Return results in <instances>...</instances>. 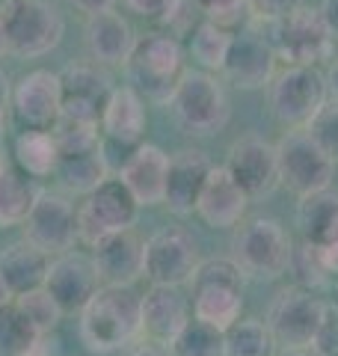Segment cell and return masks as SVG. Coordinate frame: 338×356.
Masks as SVG:
<instances>
[{"label": "cell", "instance_id": "obj_1", "mask_svg": "<svg viewBox=\"0 0 338 356\" xmlns=\"http://www.w3.org/2000/svg\"><path fill=\"white\" fill-rule=\"evenodd\" d=\"M143 339V294L134 285H101L81 312V341L89 353L107 356Z\"/></svg>", "mask_w": 338, "mask_h": 356}, {"label": "cell", "instance_id": "obj_2", "mask_svg": "<svg viewBox=\"0 0 338 356\" xmlns=\"http://www.w3.org/2000/svg\"><path fill=\"white\" fill-rule=\"evenodd\" d=\"M128 81L145 102L169 104L184 74V48L178 36L166 30H152L137 39L125 63Z\"/></svg>", "mask_w": 338, "mask_h": 356}, {"label": "cell", "instance_id": "obj_3", "mask_svg": "<svg viewBox=\"0 0 338 356\" xmlns=\"http://www.w3.org/2000/svg\"><path fill=\"white\" fill-rule=\"evenodd\" d=\"M243 280L246 273L232 259H208L199 261L190 288H193V318L217 330H229L241 321L243 312Z\"/></svg>", "mask_w": 338, "mask_h": 356}, {"label": "cell", "instance_id": "obj_4", "mask_svg": "<svg viewBox=\"0 0 338 356\" xmlns=\"http://www.w3.org/2000/svg\"><path fill=\"white\" fill-rule=\"evenodd\" d=\"M294 241L273 217H252L232 241V261L255 280H279L291 270Z\"/></svg>", "mask_w": 338, "mask_h": 356}, {"label": "cell", "instance_id": "obj_5", "mask_svg": "<svg viewBox=\"0 0 338 356\" xmlns=\"http://www.w3.org/2000/svg\"><path fill=\"white\" fill-rule=\"evenodd\" d=\"M0 21L9 36V51L21 60L51 54L65 33L63 13L51 0H3Z\"/></svg>", "mask_w": 338, "mask_h": 356}, {"label": "cell", "instance_id": "obj_6", "mask_svg": "<svg viewBox=\"0 0 338 356\" xmlns=\"http://www.w3.org/2000/svg\"><path fill=\"white\" fill-rule=\"evenodd\" d=\"M169 104L175 110L178 125L187 134H193V137L220 134L229 125V116H232L229 95H225L220 77L202 69H184Z\"/></svg>", "mask_w": 338, "mask_h": 356}, {"label": "cell", "instance_id": "obj_7", "mask_svg": "<svg viewBox=\"0 0 338 356\" xmlns=\"http://www.w3.org/2000/svg\"><path fill=\"white\" fill-rule=\"evenodd\" d=\"M330 102L326 74L318 65H285L270 81V110L288 131H303Z\"/></svg>", "mask_w": 338, "mask_h": 356}, {"label": "cell", "instance_id": "obj_8", "mask_svg": "<svg viewBox=\"0 0 338 356\" xmlns=\"http://www.w3.org/2000/svg\"><path fill=\"white\" fill-rule=\"evenodd\" d=\"M137 217H140V202L134 199V193L122 184L119 175L107 178L92 193H86L81 208H77V243L92 250L104 238L116 235V232L134 229Z\"/></svg>", "mask_w": 338, "mask_h": 356}, {"label": "cell", "instance_id": "obj_9", "mask_svg": "<svg viewBox=\"0 0 338 356\" xmlns=\"http://www.w3.org/2000/svg\"><path fill=\"white\" fill-rule=\"evenodd\" d=\"M258 24V21H255ZM267 39L276 48V57L288 65H321L332 57V36L326 30L321 9L297 6L279 21H267Z\"/></svg>", "mask_w": 338, "mask_h": 356}, {"label": "cell", "instance_id": "obj_10", "mask_svg": "<svg viewBox=\"0 0 338 356\" xmlns=\"http://www.w3.org/2000/svg\"><path fill=\"white\" fill-rule=\"evenodd\" d=\"M276 161H279V184H285L291 193L309 196L318 191H330L335 161L309 137L306 128L288 131L276 143Z\"/></svg>", "mask_w": 338, "mask_h": 356}, {"label": "cell", "instance_id": "obj_11", "mask_svg": "<svg viewBox=\"0 0 338 356\" xmlns=\"http://www.w3.org/2000/svg\"><path fill=\"white\" fill-rule=\"evenodd\" d=\"M323 312H326V303L318 294L309 291V288L291 285L285 291H279L276 300L270 303L267 327L273 332L279 348L285 350L312 348V339L321 327Z\"/></svg>", "mask_w": 338, "mask_h": 356}, {"label": "cell", "instance_id": "obj_12", "mask_svg": "<svg viewBox=\"0 0 338 356\" xmlns=\"http://www.w3.org/2000/svg\"><path fill=\"white\" fill-rule=\"evenodd\" d=\"M199 243L184 226H166L145 241V280L152 285H190L199 267Z\"/></svg>", "mask_w": 338, "mask_h": 356}, {"label": "cell", "instance_id": "obj_13", "mask_svg": "<svg viewBox=\"0 0 338 356\" xmlns=\"http://www.w3.org/2000/svg\"><path fill=\"white\" fill-rule=\"evenodd\" d=\"M276 48L270 44L261 24H252L241 33H234L229 57L223 65V77L238 89H264L276 77Z\"/></svg>", "mask_w": 338, "mask_h": 356}, {"label": "cell", "instance_id": "obj_14", "mask_svg": "<svg viewBox=\"0 0 338 356\" xmlns=\"http://www.w3.org/2000/svg\"><path fill=\"white\" fill-rule=\"evenodd\" d=\"M63 86V119L86 122L101 128V113L113 95V81L98 63H72L60 72Z\"/></svg>", "mask_w": 338, "mask_h": 356}, {"label": "cell", "instance_id": "obj_15", "mask_svg": "<svg viewBox=\"0 0 338 356\" xmlns=\"http://www.w3.org/2000/svg\"><path fill=\"white\" fill-rule=\"evenodd\" d=\"M21 226H24V241L48 252L51 259L60 252H69L77 243V211L60 193L42 191Z\"/></svg>", "mask_w": 338, "mask_h": 356}, {"label": "cell", "instance_id": "obj_16", "mask_svg": "<svg viewBox=\"0 0 338 356\" xmlns=\"http://www.w3.org/2000/svg\"><path fill=\"white\" fill-rule=\"evenodd\" d=\"M42 288L56 300V306L63 309V315H81L83 306L101 288L92 255H83V252H74V250L54 255Z\"/></svg>", "mask_w": 338, "mask_h": 356}, {"label": "cell", "instance_id": "obj_17", "mask_svg": "<svg viewBox=\"0 0 338 356\" xmlns=\"http://www.w3.org/2000/svg\"><path fill=\"white\" fill-rule=\"evenodd\" d=\"M15 119L33 131H54L63 116V86L60 74L51 69H33L13 86Z\"/></svg>", "mask_w": 338, "mask_h": 356}, {"label": "cell", "instance_id": "obj_18", "mask_svg": "<svg viewBox=\"0 0 338 356\" xmlns=\"http://www.w3.org/2000/svg\"><path fill=\"white\" fill-rule=\"evenodd\" d=\"M223 166L243 187V193L250 199L273 193L279 184L276 146L267 143L264 137H241L238 143H232L229 158H225Z\"/></svg>", "mask_w": 338, "mask_h": 356}, {"label": "cell", "instance_id": "obj_19", "mask_svg": "<svg viewBox=\"0 0 338 356\" xmlns=\"http://www.w3.org/2000/svg\"><path fill=\"white\" fill-rule=\"evenodd\" d=\"M190 318H193V309L182 285H152L143 294V339H149L152 344L169 348Z\"/></svg>", "mask_w": 338, "mask_h": 356}, {"label": "cell", "instance_id": "obj_20", "mask_svg": "<svg viewBox=\"0 0 338 356\" xmlns=\"http://www.w3.org/2000/svg\"><path fill=\"white\" fill-rule=\"evenodd\" d=\"M92 264L101 285H134L145 276V241L134 229L116 232L92 247Z\"/></svg>", "mask_w": 338, "mask_h": 356}, {"label": "cell", "instance_id": "obj_21", "mask_svg": "<svg viewBox=\"0 0 338 356\" xmlns=\"http://www.w3.org/2000/svg\"><path fill=\"white\" fill-rule=\"evenodd\" d=\"M246 208H250V196L243 193V187L229 175L225 166L214 163L196 202V214L202 222L211 229H234L243 220Z\"/></svg>", "mask_w": 338, "mask_h": 356}, {"label": "cell", "instance_id": "obj_22", "mask_svg": "<svg viewBox=\"0 0 338 356\" xmlns=\"http://www.w3.org/2000/svg\"><path fill=\"white\" fill-rule=\"evenodd\" d=\"M166 172H169V154L154 146V143H140L137 149H131L119 170L122 184L134 193V199L140 202V208L163 205L166 193Z\"/></svg>", "mask_w": 338, "mask_h": 356}, {"label": "cell", "instance_id": "obj_23", "mask_svg": "<svg viewBox=\"0 0 338 356\" xmlns=\"http://www.w3.org/2000/svg\"><path fill=\"white\" fill-rule=\"evenodd\" d=\"M211 166H214L211 158L202 149H182L169 158L163 205L172 211L175 217H187L196 211L199 193H202V187H205Z\"/></svg>", "mask_w": 338, "mask_h": 356}, {"label": "cell", "instance_id": "obj_24", "mask_svg": "<svg viewBox=\"0 0 338 356\" xmlns=\"http://www.w3.org/2000/svg\"><path fill=\"white\" fill-rule=\"evenodd\" d=\"M101 134L104 140L116 143L122 149H137L145 134V98L128 86H116L110 102L101 113Z\"/></svg>", "mask_w": 338, "mask_h": 356}, {"label": "cell", "instance_id": "obj_25", "mask_svg": "<svg viewBox=\"0 0 338 356\" xmlns=\"http://www.w3.org/2000/svg\"><path fill=\"white\" fill-rule=\"evenodd\" d=\"M137 36L125 15H119L116 9L110 13L89 15L86 21V51L92 63L98 65H125Z\"/></svg>", "mask_w": 338, "mask_h": 356}, {"label": "cell", "instance_id": "obj_26", "mask_svg": "<svg viewBox=\"0 0 338 356\" xmlns=\"http://www.w3.org/2000/svg\"><path fill=\"white\" fill-rule=\"evenodd\" d=\"M48 264H51V255L42 252L39 247H33L30 241H15L0 252V276L13 288L15 297L33 291V288H42L45 276H48Z\"/></svg>", "mask_w": 338, "mask_h": 356}, {"label": "cell", "instance_id": "obj_27", "mask_svg": "<svg viewBox=\"0 0 338 356\" xmlns=\"http://www.w3.org/2000/svg\"><path fill=\"white\" fill-rule=\"evenodd\" d=\"M56 178L69 193H92L101 181L110 178L107 154L101 146L92 149H77V152H60V163H56Z\"/></svg>", "mask_w": 338, "mask_h": 356}, {"label": "cell", "instance_id": "obj_28", "mask_svg": "<svg viewBox=\"0 0 338 356\" xmlns=\"http://www.w3.org/2000/svg\"><path fill=\"white\" fill-rule=\"evenodd\" d=\"M39 193L42 191L33 184L30 175L0 158V229L21 226Z\"/></svg>", "mask_w": 338, "mask_h": 356}, {"label": "cell", "instance_id": "obj_29", "mask_svg": "<svg viewBox=\"0 0 338 356\" xmlns=\"http://www.w3.org/2000/svg\"><path fill=\"white\" fill-rule=\"evenodd\" d=\"M15 166L30 178H51L60 163V146L54 131H33L24 128L13 143Z\"/></svg>", "mask_w": 338, "mask_h": 356}, {"label": "cell", "instance_id": "obj_30", "mask_svg": "<svg viewBox=\"0 0 338 356\" xmlns=\"http://www.w3.org/2000/svg\"><path fill=\"white\" fill-rule=\"evenodd\" d=\"M190 42H187V51L193 63L199 65L202 72H223L225 65V57H229V48H232V39L234 33L225 27V24H217V21H199V24L187 33Z\"/></svg>", "mask_w": 338, "mask_h": 356}, {"label": "cell", "instance_id": "obj_31", "mask_svg": "<svg viewBox=\"0 0 338 356\" xmlns=\"http://www.w3.org/2000/svg\"><path fill=\"white\" fill-rule=\"evenodd\" d=\"M276 339L267 321L241 318L225 330V356H276Z\"/></svg>", "mask_w": 338, "mask_h": 356}, {"label": "cell", "instance_id": "obj_32", "mask_svg": "<svg viewBox=\"0 0 338 356\" xmlns=\"http://www.w3.org/2000/svg\"><path fill=\"white\" fill-rule=\"evenodd\" d=\"M166 350L169 356H225V332L190 318Z\"/></svg>", "mask_w": 338, "mask_h": 356}, {"label": "cell", "instance_id": "obj_33", "mask_svg": "<svg viewBox=\"0 0 338 356\" xmlns=\"http://www.w3.org/2000/svg\"><path fill=\"white\" fill-rule=\"evenodd\" d=\"M338 211V193L332 191H318L309 196H300L297 208V222L306 232V241H318L323 235V229L330 226V220Z\"/></svg>", "mask_w": 338, "mask_h": 356}, {"label": "cell", "instance_id": "obj_34", "mask_svg": "<svg viewBox=\"0 0 338 356\" xmlns=\"http://www.w3.org/2000/svg\"><path fill=\"white\" fill-rule=\"evenodd\" d=\"M13 303L21 315L30 321V327L36 332H54L56 324L63 321V309L56 306V300L45 291V288H33V291L18 294Z\"/></svg>", "mask_w": 338, "mask_h": 356}, {"label": "cell", "instance_id": "obj_35", "mask_svg": "<svg viewBox=\"0 0 338 356\" xmlns=\"http://www.w3.org/2000/svg\"><path fill=\"white\" fill-rule=\"evenodd\" d=\"M291 270L297 273V285L309 288V291L330 285V280L335 276L330 267H326L323 255H321V250H318V243L314 241H303L300 247H294V255H291Z\"/></svg>", "mask_w": 338, "mask_h": 356}, {"label": "cell", "instance_id": "obj_36", "mask_svg": "<svg viewBox=\"0 0 338 356\" xmlns=\"http://www.w3.org/2000/svg\"><path fill=\"white\" fill-rule=\"evenodd\" d=\"M39 332L30 327V321L13 306L0 309V356H21Z\"/></svg>", "mask_w": 338, "mask_h": 356}, {"label": "cell", "instance_id": "obj_37", "mask_svg": "<svg viewBox=\"0 0 338 356\" xmlns=\"http://www.w3.org/2000/svg\"><path fill=\"white\" fill-rule=\"evenodd\" d=\"M306 131L332 161H338V102L330 98V102L318 110V116L306 125Z\"/></svg>", "mask_w": 338, "mask_h": 356}, {"label": "cell", "instance_id": "obj_38", "mask_svg": "<svg viewBox=\"0 0 338 356\" xmlns=\"http://www.w3.org/2000/svg\"><path fill=\"white\" fill-rule=\"evenodd\" d=\"M314 356H338V306H326L321 327L312 339Z\"/></svg>", "mask_w": 338, "mask_h": 356}, {"label": "cell", "instance_id": "obj_39", "mask_svg": "<svg viewBox=\"0 0 338 356\" xmlns=\"http://www.w3.org/2000/svg\"><path fill=\"white\" fill-rule=\"evenodd\" d=\"M297 6H303V0H246V13H250L258 24L285 18L288 13H294Z\"/></svg>", "mask_w": 338, "mask_h": 356}, {"label": "cell", "instance_id": "obj_40", "mask_svg": "<svg viewBox=\"0 0 338 356\" xmlns=\"http://www.w3.org/2000/svg\"><path fill=\"white\" fill-rule=\"evenodd\" d=\"M196 6L202 9V15L217 24H229L241 13H246V0H196Z\"/></svg>", "mask_w": 338, "mask_h": 356}, {"label": "cell", "instance_id": "obj_41", "mask_svg": "<svg viewBox=\"0 0 338 356\" xmlns=\"http://www.w3.org/2000/svg\"><path fill=\"white\" fill-rule=\"evenodd\" d=\"M314 243H318V250L323 255L326 267H330L332 273H338V211H335V217L330 220V226L323 229V235L314 241Z\"/></svg>", "mask_w": 338, "mask_h": 356}, {"label": "cell", "instance_id": "obj_42", "mask_svg": "<svg viewBox=\"0 0 338 356\" xmlns=\"http://www.w3.org/2000/svg\"><path fill=\"white\" fill-rule=\"evenodd\" d=\"M21 356H63V344H60L56 330L54 332H39L36 341H33Z\"/></svg>", "mask_w": 338, "mask_h": 356}, {"label": "cell", "instance_id": "obj_43", "mask_svg": "<svg viewBox=\"0 0 338 356\" xmlns=\"http://www.w3.org/2000/svg\"><path fill=\"white\" fill-rule=\"evenodd\" d=\"M122 3H125V9H131V13L157 21V15H161L166 6V0H122Z\"/></svg>", "mask_w": 338, "mask_h": 356}, {"label": "cell", "instance_id": "obj_44", "mask_svg": "<svg viewBox=\"0 0 338 356\" xmlns=\"http://www.w3.org/2000/svg\"><path fill=\"white\" fill-rule=\"evenodd\" d=\"M321 18H323L326 30H330L332 42H338V0H323V6H321Z\"/></svg>", "mask_w": 338, "mask_h": 356}, {"label": "cell", "instance_id": "obj_45", "mask_svg": "<svg viewBox=\"0 0 338 356\" xmlns=\"http://www.w3.org/2000/svg\"><path fill=\"white\" fill-rule=\"evenodd\" d=\"M72 3L86 15H98V13H110V9H116V0H72Z\"/></svg>", "mask_w": 338, "mask_h": 356}, {"label": "cell", "instance_id": "obj_46", "mask_svg": "<svg viewBox=\"0 0 338 356\" xmlns=\"http://www.w3.org/2000/svg\"><path fill=\"white\" fill-rule=\"evenodd\" d=\"M125 356H169L166 348H161V344H134V348L125 350Z\"/></svg>", "mask_w": 338, "mask_h": 356}, {"label": "cell", "instance_id": "obj_47", "mask_svg": "<svg viewBox=\"0 0 338 356\" xmlns=\"http://www.w3.org/2000/svg\"><path fill=\"white\" fill-rule=\"evenodd\" d=\"M9 102H13V83H9V74L0 65V110H6Z\"/></svg>", "mask_w": 338, "mask_h": 356}, {"label": "cell", "instance_id": "obj_48", "mask_svg": "<svg viewBox=\"0 0 338 356\" xmlns=\"http://www.w3.org/2000/svg\"><path fill=\"white\" fill-rule=\"evenodd\" d=\"M326 89H330L332 102H338V60L330 65V72H326Z\"/></svg>", "mask_w": 338, "mask_h": 356}, {"label": "cell", "instance_id": "obj_49", "mask_svg": "<svg viewBox=\"0 0 338 356\" xmlns=\"http://www.w3.org/2000/svg\"><path fill=\"white\" fill-rule=\"evenodd\" d=\"M13 300H15V294H13V288H9V285L3 282V276H0V309L13 306Z\"/></svg>", "mask_w": 338, "mask_h": 356}, {"label": "cell", "instance_id": "obj_50", "mask_svg": "<svg viewBox=\"0 0 338 356\" xmlns=\"http://www.w3.org/2000/svg\"><path fill=\"white\" fill-rule=\"evenodd\" d=\"M6 54H13V51H9V36H6V27H3V21H0V57H6Z\"/></svg>", "mask_w": 338, "mask_h": 356}, {"label": "cell", "instance_id": "obj_51", "mask_svg": "<svg viewBox=\"0 0 338 356\" xmlns=\"http://www.w3.org/2000/svg\"><path fill=\"white\" fill-rule=\"evenodd\" d=\"M3 137H6V110H0V146H3Z\"/></svg>", "mask_w": 338, "mask_h": 356}, {"label": "cell", "instance_id": "obj_52", "mask_svg": "<svg viewBox=\"0 0 338 356\" xmlns=\"http://www.w3.org/2000/svg\"><path fill=\"white\" fill-rule=\"evenodd\" d=\"M282 356H314V353H312V348H300V350H285Z\"/></svg>", "mask_w": 338, "mask_h": 356}, {"label": "cell", "instance_id": "obj_53", "mask_svg": "<svg viewBox=\"0 0 338 356\" xmlns=\"http://www.w3.org/2000/svg\"><path fill=\"white\" fill-rule=\"evenodd\" d=\"M335 306H338V303H335Z\"/></svg>", "mask_w": 338, "mask_h": 356}]
</instances>
